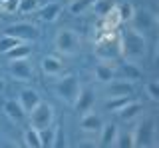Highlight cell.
Returning <instances> with one entry per match:
<instances>
[{"label":"cell","instance_id":"6da1fadb","mask_svg":"<svg viewBox=\"0 0 159 148\" xmlns=\"http://www.w3.org/2000/svg\"><path fill=\"white\" fill-rule=\"evenodd\" d=\"M149 44L145 32H139L135 28H125L119 34V52L129 62H139L147 56Z\"/></svg>","mask_w":159,"mask_h":148},{"label":"cell","instance_id":"7a4b0ae2","mask_svg":"<svg viewBox=\"0 0 159 148\" xmlns=\"http://www.w3.org/2000/svg\"><path fill=\"white\" fill-rule=\"evenodd\" d=\"M93 54H96L98 60H103V62L117 60L121 56V52H119V34L113 30H106L93 44Z\"/></svg>","mask_w":159,"mask_h":148},{"label":"cell","instance_id":"3957f363","mask_svg":"<svg viewBox=\"0 0 159 148\" xmlns=\"http://www.w3.org/2000/svg\"><path fill=\"white\" fill-rule=\"evenodd\" d=\"M133 136V146L137 148H155L157 142V124L153 118H145L139 124H135V128L131 130Z\"/></svg>","mask_w":159,"mask_h":148},{"label":"cell","instance_id":"277c9868","mask_svg":"<svg viewBox=\"0 0 159 148\" xmlns=\"http://www.w3.org/2000/svg\"><path fill=\"white\" fill-rule=\"evenodd\" d=\"M54 46L62 56H76L80 52V46H82V38L72 28H62L54 38Z\"/></svg>","mask_w":159,"mask_h":148},{"label":"cell","instance_id":"5b68a950","mask_svg":"<svg viewBox=\"0 0 159 148\" xmlns=\"http://www.w3.org/2000/svg\"><path fill=\"white\" fill-rule=\"evenodd\" d=\"M80 88H82V84H80L78 76H66V78H62V80H58L56 84H54V94L62 102H66V104L72 106L74 102H76L78 94H80Z\"/></svg>","mask_w":159,"mask_h":148},{"label":"cell","instance_id":"8992f818","mask_svg":"<svg viewBox=\"0 0 159 148\" xmlns=\"http://www.w3.org/2000/svg\"><path fill=\"white\" fill-rule=\"evenodd\" d=\"M28 114H30V126L36 128V130H42V128L54 124V106L44 100L34 110H30Z\"/></svg>","mask_w":159,"mask_h":148},{"label":"cell","instance_id":"52a82bcc","mask_svg":"<svg viewBox=\"0 0 159 148\" xmlns=\"http://www.w3.org/2000/svg\"><path fill=\"white\" fill-rule=\"evenodd\" d=\"M129 22H131V28H135L139 32H147L157 26V16L149 8H135Z\"/></svg>","mask_w":159,"mask_h":148},{"label":"cell","instance_id":"ba28073f","mask_svg":"<svg viewBox=\"0 0 159 148\" xmlns=\"http://www.w3.org/2000/svg\"><path fill=\"white\" fill-rule=\"evenodd\" d=\"M8 72L14 80L18 82H30L34 78V66L28 62V58H22V60H10L8 64Z\"/></svg>","mask_w":159,"mask_h":148},{"label":"cell","instance_id":"9c48e42d","mask_svg":"<svg viewBox=\"0 0 159 148\" xmlns=\"http://www.w3.org/2000/svg\"><path fill=\"white\" fill-rule=\"evenodd\" d=\"M6 34H12V36L20 38L22 42H28V40H36L38 38V28L32 22H16L6 28Z\"/></svg>","mask_w":159,"mask_h":148},{"label":"cell","instance_id":"30bf717a","mask_svg":"<svg viewBox=\"0 0 159 148\" xmlns=\"http://www.w3.org/2000/svg\"><path fill=\"white\" fill-rule=\"evenodd\" d=\"M102 126H103V120H102L99 114H96L93 110L82 112V118H80V128H82V132H86V134H98V132L102 130Z\"/></svg>","mask_w":159,"mask_h":148},{"label":"cell","instance_id":"8fae6325","mask_svg":"<svg viewBox=\"0 0 159 148\" xmlns=\"http://www.w3.org/2000/svg\"><path fill=\"white\" fill-rule=\"evenodd\" d=\"M40 66H42V72L46 76H58L64 72V60L56 54H46L40 62Z\"/></svg>","mask_w":159,"mask_h":148},{"label":"cell","instance_id":"7c38bea8","mask_svg":"<svg viewBox=\"0 0 159 148\" xmlns=\"http://www.w3.org/2000/svg\"><path fill=\"white\" fill-rule=\"evenodd\" d=\"M78 112H88L96 106V92L92 88H80V94L76 98V102L72 104Z\"/></svg>","mask_w":159,"mask_h":148},{"label":"cell","instance_id":"4fadbf2b","mask_svg":"<svg viewBox=\"0 0 159 148\" xmlns=\"http://www.w3.org/2000/svg\"><path fill=\"white\" fill-rule=\"evenodd\" d=\"M36 12H38V16H40L42 22L52 24V22H56L60 18V14H62V4L54 0V2H48V4H44V6H40Z\"/></svg>","mask_w":159,"mask_h":148},{"label":"cell","instance_id":"5bb4252c","mask_svg":"<svg viewBox=\"0 0 159 148\" xmlns=\"http://www.w3.org/2000/svg\"><path fill=\"white\" fill-rule=\"evenodd\" d=\"M93 76H96L98 82H102V84H107V82H111L113 78H116V68H113L111 62L99 60V62L96 64V68H93Z\"/></svg>","mask_w":159,"mask_h":148},{"label":"cell","instance_id":"9a60e30c","mask_svg":"<svg viewBox=\"0 0 159 148\" xmlns=\"http://www.w3.org/2000/svg\"><path fill=\"white\" fill-rule=\"evenodd\" d=\"M18 102H20V106L24 108V112H28L30 110H34L40 102H42V98H40V94L36 90H32V88H26V90H22L20 92V96H18Z\"/></svg>","mask_w":159,"mask_h":148},{"label":"cell","instance_id":"2e32d148","mask_svg":"<svg viewBox=\"0 0 159 148\" xmlns=\"http://www.w3.org/2000/svg\"><path fill=\"white\" fill-rule=\"evenodd\" d=\"M107 94L109 96H131L133 94V82L129 80H111L107 82Z\"/></svg>","mask_w":159,"mask_h":148},{"label":"cell","instance_id":"e0dca14e","mask_svg":"<svg viewBox=\"0 0 159 148\" xmlns=\"http://www.w3.org/2000/svg\"><path fill=\"white\" fill-rule=\"evenodd\" d=\"M2 110H4V114H6L12 122H22L24 116H26V112H24V108L20 106V102L18 100H12V98L4 102Z\"/></svg>","mask_w":159,"mask_h":148},{"label":"cell","instance_id":"ac0fdd59","mask_svg":"<svg viewBox=\"0 0 159 148\" xmlns=\"http://www.w3.org/2000/svg\"><path fill=\"white\" fill-rule=\"evenodd\" d=\"M143 112V104L141 102H135V100H127L125 104L117 110L119 118H123V120H133L135 116H139Z\"/></svg>","mask_w":159,"mask_h":148},{"label":"cell","instance_id":"d6986e66","mask_svg":"<svg viewBox=\"0 0 159 148\" xmlns=\"http://www.w3.org/2000/svg\"><path fill=\"white\" fill-rule=\"evenodd\" d=\"M119 128L116 124H103L102 130L98 132L99 134V146H113V140H116Z\"/></svg>","mask_w":159,"mask_h":148},{"label":"cell","instance_id":"ffe728a7","mask_svg":"<svg viewBox=\"0 0 159 148\" xmlns=\"http://www.w3.org/2000/svg\"><path fill=\"white\" fill-rule=\"evenodd\" d=\"M121 76L125 78V80L133 82V80H139V78L143 76V70L137 66V62H129V60H125V62L121 64Z\"/></svg>","mask_w":159,"mask_h":148},{"label":"cell","instance_id":"44dd1931","mask_svg":"<svg viewBox=\"0 0 159 148\" xmlns=\"http://www.w3.org/2000/svg\"><path fill=\"white\" fill-rule=\"evenodd\" d=\"M113 8H116V0H93L92 4V12L99 18H106Z\"/></svg>","mask_w":159,"mask_h":148},{"label":"cell","instance_id":"7402d4cb","mask_svg":"<svg viewBox=\"0 0 159 148\" xmlns=\"http://www.w3.org/2000/svg\"><path fill=\"white\" fill-rule=\"evenodd\" d=\"M92 4H93V0H72L68 4V12L72 16H82V14L92 10Z\"/></svg>","mask_w":159,"mask_h":148},{"label":"cell","instance_id":"603a6c76","mask_svg":"<svg viewBox=\"0 0 159 148\" xmlns=\"http://www.w3.org/2000/svg\"><path fill=\"white\" fill-rule=\"evenodd\" d=\"M30 54H32V48L28 46V44H24V42H20L18 46H14L12 50H8L4 56L8 58V60H22V58H28Z\"/></svg>","mask_w":159,"mask_h":148},{"label":"cell","instance_id":"cb8c5ba5","mask_svg":"<svg viewBox=\"0 0 159 148\" xmlns=\"http://www.w3.org/2000/svg\"><path fill=\"white\" fill-rule=\"evenodd\" d=\"M22 140H24V146H28V148H42V142H40V134H38L36 128H32V126L24 130Z\"/></svg>","mask_w":159,"mask_h":148},{"label":"cell","instance_id":"d4e9b609","mask_svg":"<svg viewBox=\"0 0 159 148\" xmlns=\"http://www.w3.org/2000/svg\"><path fill=\"white\" fill-rule=\"evenodd\" d=\"M133 4L131 2H121V4H116V12L119 16V22H129L133 16Z\"/></svg>","mask_w":159,"mask_h":148},{"label":"cell","instance_id":"484cf974","mask_svg":"<svg viewBox=\"0 0 159 148\" xmlns=\"http://www.w3.org/2000/svg\"><path fill=\"white\" fill-rule=\"evenodd\" d=\"M20 42H22L20 38H16V36H12V34H6V32H4L2 36H0V54H6L8 50H12L14 46H18Z\"/></svg>","mask_w":159,"mask_h":148},{"label":"cell","instance_id":"4316f807","mask_svg":"<svg viewBox=\"0 0 159 148\" xmlns=\"http://www.w3.org/2000/svg\"><path fill=\"white\" fill-rule=\"evenodd\" d=\"M127 100H129V96H107L106 102H103V106H106V110H109V112H117Z\"/></svg>","mask_w":159,"mask_h":148},{"label":"cell","instance_id":"83f0119b","mask_svg":"<svg viewBox=\"0 0 159 148\" xmlns=\"http://www.w3.org/2000/svg\"><path fill=\"white\" fill-rule=\"evenodd\" d=\"M113 146H117V148H133V136H131V132H117V136H116V140H113Z\"/></svg>","mask_w":159,"mask_h":148},{"label":"cell","instance_id":"f1b7e54d","mask_svg":"<svg viewBox=\"0 0 159 148\" xmlns=\"http://www.w3.org/2000/svg\"><path fill=\"white\" fill-rule=\"evenodd\" d=\"M38 8H40L38 0H20L16 14H32V12H36Z\"/></svg>","mask_w":159,"mask_h":148},{"label":"cell","instance_id":"f546056e","mask_svg":"<svg viewBox=\"0 0 159 148\" xmlns=\"http://www.w3.org/2000/svg\"><path fill=\"white\" fill-rule=\"evenodd\" d=\"M143 90H145V94H147V98H149L151 102H159V82H157V80L145 82Z\"/></svg>","mask_w":159,"mask_h":148},{"label":"cell","instance_id":"4dcf8cb0","mask_svg":"<svg viewBox=\"0 0 159 148\" xmlns=\"http://www.w3.org/2000/svg\"><path fill=\"white\" fill-rule=\"evenodd\" d=\"M54 148H62L66 146V134H64V126L62 124H54V140H52Z\"/></svg>","mask_w":159,"mask_h":148},{"label":"cell","instance_id":"1f68e13d","mask_svg":"<svg viewBox=\"0 0 159 148\" xmlns=\"http://www.w3.org/2000/svg\"><path fill=\"white\" fill-rule=\"evenodd\" d=\"M38 134H40V142H42V146H52V140H54V124L42 128V130H38Z\"/></svg>","mask_w":159,"mask_h":148},{"label":"cell","instance_id":"d6a6232c","mask_svg":"<svg viewBox=\"0 0 159 148\" xmlns=\"http://www.w3.org/2000/svg\"><path fill=\"white\" fill-rule=\"evenodd\" d=\"M20 0H0V12L4 14H16Z\"/></svg>","mask_w":159,"mask_h":148},{"label":"cell","instance_id":"836d02e7","mask_svg":"<svg viewBox=\"0 0 159 148\" xmlns=\"http://www.w3.org/2000/svg\"><path fill=\"white\" fill-rule=\"evenodd\" d=\"M2 90H4V78L0 76V92H2Z\"/></svg>","mask_w":159,"mask_h":148}]
</instances>
